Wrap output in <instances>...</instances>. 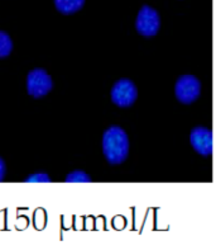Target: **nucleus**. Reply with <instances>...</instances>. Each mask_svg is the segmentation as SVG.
Segmentation results:
<instances>
[{
	"label": "nucleus",
	"mask_w": 216,
	"mask_h": 250,
	"mask_svg": "<svg viewBox=\"0 0 216 250\" xmlns=\"http://www.w3.org/2000/svg\"><path fill=\"white\" fill-rule=\"evenodd\" d=\"M103 152L109 164L119 165L124 163L129 154V139L126 131L113 126L104 132Z\"/></svg>",
	"instance_id": "f257e3e1"
},
{
	"label": "nucleus",
	"mask_w": 216,
	"mask_h": 250,
	"mask_svg": "<svg viewBox=\"0 0 216 250\" xmlns=\"http://www.w3.org/2000/svg\"><path fill=\"white\" fill-rule=\"evenodd\" d=\"M201 83L194 75L180 76L175 86L176 98L182 104H191L200 97Z\"/></svg>",
	"instance_id": "f03ea898"
},
{
	"label": "nucleus",
	"mask_w": 216,
	"mask_h": 250,
	"mask_svg": "<svg viewBox=\"0 0 216 250\" xmlns=\"http://www.w3.org/2000/svg\"><path fill=\"white\" fill-rule=\"evenodd\" d=\"M160 27L161 18L158 12L149 5L142 6L135 19V28L139 35L144 37H153L158 33Z\"/></svg>",
	"instance_id": "7ed1b4c3"
},
{
	"label": "nucleus",
	"mask_w": 216,
	"mask_h": 250,
	"mask_svg": "<svg viewBox=\"0 0 216 250\" xmlns=\"http://www.w3.org/2000/svg\"><path fill=\"white\" fill-rule=\"evenodd\" d=\"M54 88V82L50 74L43 69H35L29 71L27 76V90L35 98L47 95Z\"/></svg>",
	"instance_id": "20e7f679"
},
{
	"label": "nucleus",
	"mask_w": 216,
	"mask_h": 250,
	"mask_svg": "<svg viewBox=\"0 0 216 250\" xmlns=\"http://www.w3.org/2000/svg\"><path fill=\"white\" fill-rule=\"evenodd\" d=\"M111 101L118 107L126 108L134 104L138 97V90L134 83L129 79H120L111 88Z\"/></svg>",
	"instance_id": "39448f33"
},
{
	"label": "nucleus",
	"mask_w": 216,
	"mask_h": 250,
	"mask_svg": "<svg viewBox=\"0 0 216 250\" xmlns=\"http://www.w3.org/2000/svg\"><path fill=\"white\" fill-rule=\"evenodd\" d=\"M191 145L202 156H210L213 154V132L206 127H196L191 131Z\"/></svg>",
	"instance_id": "423d86ee"
},
{
	"label": "nucleus",
	"mask_w": 216,
	"mask_h": 250,
	"mask_svg": "<svg viewBox=\"0 0 216 250\" xmlns=\"http://www.w3.org/2000/svg\"><path fill=\"white\" fill-rule=\"evenodd\" d=\"M85 0H54L57 10L63 14H72L84 6Z\"/></svg>",
	"instance_id": "0eeeda50"
},
{
	"label": "nucleus",
	"mask_w": 216,
	"mask_h": 250,
	"mask_svg": "<svg viewBox=\"0 0 216 250\" xmlns=\"http://www.w3.org/2000/svg\"><path fill=\"white\" fill-rule=\"evenodd\" d=\"M13 50V41L10 36L0 31V57L9 56Z\"/></svg>",
	"instance_id": "6e6552de"
},
{
	"label": "nucleus",
	"mask_w": 216,
	"mask_h": 250,
	"mask_svg": "<svg viewBox=\"0 0 216 250\" xmlns=\"http://www.w3.org/2000/svg\"><path fill=\"white\" fill-rule=\"evenodd\" d=\"M66 182H91V178H89L84 171H72L66 178Z\"/></svg>",
	"instance_id": "1a4fd4ad"
},
{
	"label": "nucleus",
	"mask_w": 216,
	"mask_h": 250,
	"mask_svg": "<svg viewBox=\"0 0 216 250\" xmlns=\"http://www.w3.org/2000/svg\"><path fill=\"white\" fill-rule=\"evenodd\" d=\"M25 182H51V179L47 177V174H44V173H37V174H35L33 177L27 178Z\"/></svg>",
	"instance_id": "9d476101"
},
{
	"label": "nucleus",
	"mask_w": 216,
	"mask_h": 250,
	"mask_svg": "<svg viewBox=\"0 0 216 250\" xmlns=\"http://www.w3.org/2000/svg\"><path fill=\"white\" fill-rule=\"evenodd\" d=\"M4 178H5V163L0 158V182H3Z\"/></svg>",
	"instance_id": "9b49d317"
}]
</instances>
